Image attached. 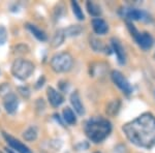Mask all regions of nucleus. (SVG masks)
<instances>
[{
	"label": "nucleus",
	"instance_id": "nucleus-1",
	"mask_svg": "<svg viewBox=\"0 0 155 153\" xmlns=\"http://www.w3.org/2000/svg\"><path fill=\"white\" fill-rule=\"evenodd\" d=\"M126 138L137 147L151 149L155 146V117L145 113L122 127Z\"/></svg>",
	"mask_w": 155,
	"mask_h": 153
},
{
	"label": "nucleus",
	"instance_id": "nucleus-2",
	"mask_svg": "<svg viewBox=\"0 0 155 153\" xmlns=\"http://www.w3.org/2000/svg\"><path fill=\"white\" fill-rule=\"evenodd\" d=\"M85 134L91 142L98 144L107 139L112 131V124L106 118L92 117L85 124Z\"/></svg>",
	"mask_w": 155,
	"mask_h": 153
},
{
	"label": "nucleus",
	"instance_id": "nucleus-3",
	"mask_svg": "<svg viewBox=\"0 0 155 153\" xmlns=\"http://www.w3.org/2000/svg\"><path fill=\"white\" fill-rule=\"evenodd\" d=\"M34 69H35V65L33 64V62L24 58H18L12 62L11 72L16 79L20 81H25L32 76Z\"/></svg>",
	"mask_w": 155,
	"mask_h": 153
},
{
	"label": "nucleus",
	"instance_id": "nucleus-4",
	"mask_svg": "<svg viewBox=\"0 0 155 153\" xmlns=\"http://www.w3.org/2000/svg\"><path fill=\"white\" fill-rule=\"evenodd\" d=\"M50 65L51 68L57 74L67 72L74 66V58L68 52H60L52 57Z\"/></svg>",
	"mask_w": 155,
	"mask_h": 153
},
{
	"label": "nucleus",
	"instance_id": "nucleus-5",
	"mask_svg": "<svg viewBox=\"0 0 155 153\" xmlns=\"http://www.w3.org/2000/svg\"><path fill=\"white\" fill-rule=\"evenodd\" d=\"M111 78L113 80L114 84L116 85L118 88L121 90L123 93L126 95H129L132 92V87L129 84V82L127 81V79L122 75V72L119 71H113L111 72Z\"/></svg>",
	"mask_w": 155,
	"mask_h": 153
},
{
	"label": "nucleus",
	"instance_id": "nucleus-6",
	"mask_svg": "<svg viewBox=\"0 0 155 153\" xmlns=\"http://www.w3.org/2000/svg\"><path fill=\"white\" fill-rule=\"evenodd\" d=\"M3 138L5 139L6 143L8 144V146L12 148V150H15L18 153H32V151L30 150V148L28 146H26L25 144H23L20 140L14 138L12 135L3 132Z\"/></svg>",
	"mask_w": 155,
	"mask_h": 153
},
{
	"label": "nucleus",
	"instance_id": "nucleus-7",
	"mask_svg": "<svg viewBox=\"0 0 155 153\" xmlns=\"http://www.w3.org/2000/svg\"><path fill=\"white\" fill-rule=\"evenodd\" d=\"M3 107L6 113L8 114H15L19 108V98L15 93L9 92L8 94L3 97Z\"/></svg>",
	"mask_w": 155,
	"mask_h": 153
},
{
	"label": "nucleus",
	"instance_id": "nucleus-8",
	"mask_svg": "<svg viewBox=\"0 0 155 153\" xmlns=\"http://www.w3.org/2000/svg\"><path fill=\"white\" fill-rule=\"evenodd\" d=\"M47 97L50 105L54 108H58L64 102V96L53 87H49L47 89Z\"/></svg>",
	"mask_w": 155,
	"mask_h": 153
},
{
	"label": "nucleus",
	"instance_id": "nucleus-9",
	"mask_svg": "<svg viewBox=\"0 0 155 153\" xmlns=\"http://www.w3.org/2000/svg\"><path fill=\"white\" fill-rule=\"evenodd\" d=\"M111 44H112V48H113L114 53L116 54L117 56V60H118L119 64L124 65L126 63V53L125 50H124L122 44L120 42V41L118 38H113L111 39Z\"/></svg>",
	"mask_w": 155,
	"mask_h": 153
},
{
	"label": "nucleus",
	"instance_id": "nucleus-10",
	"mask_svg": "<svg viewBox=\"0 0 155 153\" xmlns=\"http://www.w3.org/2000/svg\"><path fill=\"white\" fill-rule=\"evenodd\" d=\"M137 42V45L140 48H142L145 51L151 49V47L153 46V37H152L148 32H143V33H137L136 36L134 37Z\"/></svg>",
	"mask_w": 155,
	"mask_h": 153
},
{
	"label": "nucleus",
	"instance_id": "nucleus-11",
	"mask_svg": "<svg viewBox=\"0 0 155 153\" xmlns=\"http://www.w3.org/2000/svg\"><path fill=\"white\" fill-rule=\"evenodd\" d=\"M124 16L126 19L131 21H149V16L143 11L136 8H129L124 11Z\"/></svg>",
	"mask_w": 155,
	"mask_h": 153
},
{
	"label": "nucleus",
	"instance_id": "nucleus-12",
	"mask_svg": "<svg viewBox=\"0 0 155 153\" xmlns=\"http://www.w3.org/2000/svg\"><path fill=\"white\" fill-rule=\"evenodd\" d=\"M91 24L93 31L98 35H104L109 31V25L101 18H94L91 21Z\"/></svg>",
	"mask_w": 155,
	"mask_h": 153
},
{
	"label": "nucleus",
	"instance_id": "nucleus-13",
	"mask_svg": "<svg viewBox=\"0 0 155 153\" xmlns=\"http://www.w3.org/2000/svg\"><path fill=\"white\" fill-rule=\"evenodd\" d=\"M71 104L72 108L74 109V112H76L78 115L83 116V115L85 114V107H84L83 102H82L81 96H80V94L78 91H74L71 93Z\"/></svg>",
	"mask_w": 155,
	"mask_h": 153
},
{
	"label": "nucleus",
	"instance_id": "nucleus-14",
	"mask_svg": "<svg viewBox=\"0 0 155 153\" xmlns=\"http://www.w3.org/2000/svg\"><path fill=\"white\" fill-rule=\"evenodd\" d=\"M25 27L27 28L28 31H30V33L32 34L37 41L39 42H47V39H48V36H47L46 32L44 31V30H41L39 27H37L36 25L34 24H31V23H27L25 25Z\"/></svg>",
	"mask_w": 155,
	"mask_h": 153
},
{
	"label": "nucleus",
	"instance_id": "nucleus-15",
	"mask_svg": "<svg viewBox=\"0 0 155 153\" xmlns=\"http://www.w3.org/2000/svg\"><path fill=\"white\" fill-rule=\"evenodd\" d=\"M23 139L27 142H33L35 141L38 137V128L34 125L29 126L27 129H25L23 131Z\"/></svg>",
	"mask_w": 155,
	"mask_h": 153
},
{
	"label": "nucleus",
	"instance_id": "nucleus-16",
	"mask_svg": "<svg viewBox=\"0 0 155 153\" xmlns=\"http://www.w3.org/2000/svg\"><path fill=\"white\" fill-rule=\"evenodd\" d=\"M62 116H63V120L69 125H74L77 123V117L74 115V112L72 111L71 108L66 107L62 111Z\"/></svg>",
	"mask_w": 155,
	"mask_h": 153
},
{
	"label": "nucleus",
	"instance_id": "nucleus-17",
	"mask_svg": "<svg viewBox=\"0 0 155 153\" xmlns=\"http://www.w3.org/2000/svg\"><path fill=\"white\" fill-rule=\"evenodd\" d=\"M64 39H65V34H64V30L59 29L55 32V34L52 37L51 46L52 48H58L63 44Z\"/></svg>",
	"mask_w": 155,
	"mask_h": 153
},
{
	"label": "nucleus",
	"instance_id": "nucleus-18",
	"mask_svg": "<svg viewBox=\"0 0 155 153\" xmlns=\"http://www.w3.org/2000/svg\"><path fill=\"white\" fill-rule=\"evenodd\" d=\"M86 7L87 11L92 17L94 18H99V16L101 15V8L98 4H96L95 2L93 1H87L86 3Z\"/></svg>",
	"mask_w": 155,
	"mask_h": 153
},
{
	"label": "nucleus",
	"instance_id": "nucleus-19",
	"mask_svg": "<svg viewBox=\"0 0 155 153\" xmlns=\"http://www.w3.org/2000/svg\"><path fill=\"white\" fill-rule=\"evenodd\" d=\"M120 100L119 99H114L112 100L111 102H109L107 106V109H106V112L109 116H115L117 115V113L119 112V109H120Z\"/></svg>",
	"mask_w": 155,
	"mask_h": 153
},
{
	"label": "nucleus",
	"instance_id": "nucleus-20",
	"mask_svg": "<svg viewBox=\"0 0 155 153\" xmlns=\"http://www.w3.org/2000/svg\"><path fill=\"white\" fill-rule=\"evenodd\" d=\"M45 149L49 150L50 152H56L59 151V149L62 146V143L59 140H51V141H48L45 143Z\"/></svg>",
	"mask_w": 155,
	"mask_h": 153
},
{
	"label": "nucleus",
	"instance_id": "nucleus-21",
	"mask_svg": "<svg viewBox=\"0 0 155 153\" xmlns=\"http://www.w3.org/2000/svg\"><path fill=\"white\" fill-rule=\"evenodd\" d=\"M83 31L81 26L79 25H71L68 28H66L64 30V34L65 36H78L81 34V32Z\"/></svg>",
	"mask_w": 155,
	"mask_h": 153
},
{
	"label": "nucleus",
	"instance_id": "nucleus-22",
	"mask_svg": "<svg viewBox=\"0 0 155 153\" xmlns=\"http://www.w3.org/2000/svg\"><path fill=\"white\" fill-rule=\"evenodd\" d=\"M71 8H72V12H74V17L79 20V21H83L85 19V16H84V12L82 11L81 6L79 5L77 1H71Z\"/></svg>",
	"mask_w": 155,
	"mask_h": 153
},
{
	"label": "nucleus",
	"instance_id": "nucleus-23",
	"mask_svg": "<svg viewBox=\"0 0 155 153\" xmlns=\"http://www.w3.org/2000/svg\"><path fill=\"white\" fill-rule=\"evenodd\" d=\"M90 47H91L95 52H102L104 49H106V47H104V45L102 44V42L97 38H94V37L90 38Z\"/></svg>",
	"mask_w": 155,
	"mask_h": 153
},
{
	"label": "nucleus",
	"instance_id": "nucleus-24",
	"mask_svg": "<svg viewBox=\"0 0 155 153\" xmlns=\"http://www.w3.org/2000/svg\"><path fill=\"white\" fill-rule=\"evenodd\" d=\"M7 37H8V34H7L6 28L3 26H0V46H3L5 44Z\"/></svg>",
	"mask_w": 155,
	"mask_h": 153
},
{
	"label": "nucleus",
	"instance_id": "nucleus-25",
	"mask_svg": "<svg viewBox=\"0 0 155 153\" xmlns=\"http://www.w3.org/2000/svg\"><path fill=\"white\" fill-rule=\"evenodd\" d=\"M9 93V86L6 84V83H4V84H2L1 86H0V95H2V96H5Z\"/></svg>",
	"mask_w": 155,
	"mask_h": 153
},
{
	"label": "nucleus",
	"instance_id": "nucleus-26",
	"mask_svg": "<svg viewBox=\"0 0 155 153\" xmlns=\"http://www.w3.org/2000/svg\"><path fill=\"white\" fill-rule=\"evenodd\" d=\"M18 90H19L20 93L22 94V96H23V97H26V98H28V97H29L30 90H29L28 87H25V86L24 87H19Z\"/></svg>",
	"mask_w": 155,
	"mask_h": 153
},
{
	"label": "nucleus",
	"instance_id": "nucleus-27",
	"mask_svg": "<svg viewBox=\"0 0 155 153\" xmlns=\"http://www.w3.org/2000/svg\"><path fill=\"white\" fill-rule=\"evenodd\" d=\"M45 82H46V78H45L44 76L39 77V79L37 80V82H36V84H35V88L39 89V88H41V87L44 86Z\"/></svg>",
	"mask_w": 155,
	"mask_h": 153
},
{
	"label": "nucleus",
	"instance_id": "nucleus-28",
	"mask_svg": "<svg viewBox=\"0 0 155 153\" xmlns=\"http://www.w3.org/2000/svg\"><path fill=\"white\" fill-rule=\"evenodd\" d=\"M6 153H17L16 151H14L12 149H8V148H6Z\"/></svg>",
	"mask_w": 155,
	"mask_h": 153
},
{
	"label": "nucleus",
	"instance_id": "nucleus-29",
	"mask_svg": "<svg viewBox=\"0 0 155 153\" xmlns=\"http://www.w3.org/2000/svg\"><path fill=\"white\" fill-rule=\"evenodd\" d=\"M154 58H155V54H154Z\"/></svg>",
	"mask_w": 155,
	"mask_h": 153
}]
</instances>
